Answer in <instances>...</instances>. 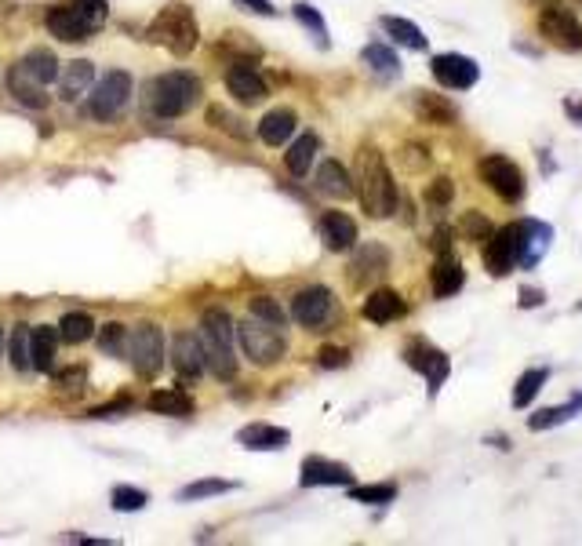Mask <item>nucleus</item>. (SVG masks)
Returning a JSON list of instances; mask_svg holds the SVG:
<instances>
[{"mask_svg":"<svg viewBox=\"0 0 582 546\" xmlns=\"http://www.w3.org/2000/svg\"><path fill=\"white\" fill-rule=\"evenodd\" d=\"M357 197H361V208L372 219H390L397 212V204H401L390 164L375 146H364L361 157H357Z\"/></svg>","mask_w":582,"mask_h":546,"instance_id":"obj_1","label":"nucleus"},{"mask_svg":"<svg viewBox=\"0 0 582 546\" xmlns=\"http://www.w3.org/2000/svg\"><path fill=\"white\" fill-rule=\"evenodd\" d=\"M106 19H110V4H106V0H70V4L51 8L44 26H48V33L51 37H59V41L81 44V41H88V37H95V33L106 26Z\"/></svg>","mask_w":582,"mask_h":546,"instance_id":"obj_2","label":"nucleus"},{"mask_svg":"<svg viewBox=\"0 0 582 546\" xmlns=\"http://www.w3.org/2000/svg\"><path fill=\"white\" fill-rule=\"evenodd\" d=\"M233 339H237V324L226 310H208L201 317V346H204V361H208V372L222 383H230L237 375V350H233Z\"/></svg>","mask_w":582,"mask_h":546,"instance_id":"obj_3","label":"nucleus"},{"mask_svg":"<svg viewBox=\"0 0 582 546\" xmlns=\"http://www.w3.org/2000/svg\"><path fill=\"white\" fill-rule=\"evenodd\" d=\"M146 37H150L153 44H161L164 51H171V55H190L193 48H197V41H201V26H197V19H193L190 4H182V0H171V4H164L161 11H157V19L150 22V30H146Z\"/></svg>","mask_w":582,"mask_h":546,"instance_id":"obj_4","label":"nucleus"},{"mask_svg":"<svg viewBox=\"0 0 582 546\" xmlns=\"http://www.w3.org/2000/svg\"><path fill=\"white\" fill-rule=\"evenodd\" d=\"M201 99V81L186 70H171L157 77L150 88V110L161 121H175L182 113H190Z\"/></svg>","mask_w":582,"mask_h":546,"instance_id":"obj_5","label":"nucleus"},{"mask_svg":"<svg viewBox=\"0 0 582 546\" xmlns=\"http://www.w3.org/2000/svg\"><path fill=\"white\" fill-rule=\"evenodd\" d=\"M237 339H241L244 357H248L251 364H259V368L277 364L284 357V350H288V343H284V328L262 321V317H248V321L237 324Z\"/></svg>","mask_w":582,"mask_h":546,"instance_id":"obj_6","label":"nucleus"},{"mask_svg":"<svg viewBox=\"0 0 582 546\" xmlns=\"http://www.w3.org/2000/svg\"><path fill=\"white\" fill-rule=\"evenodd\" d=\"M291 317H295L306 332H324V328L339 317V303H335L332 288H324V284L302 288V292L291 299Z\"/></svg>","mask_w":582,"mask_h":546,"instance_id":"obj_7","label":"nucleus"},{"mask_svg":"<svg viewBox=\"0 0 582 546\" xmlns=\"http://www.w3.org/2000/svg\"><path fill=\"white\" fill-rule=\"evenodd\" d=\"M404 361H408V368H415V372L426 379L433 397L441 394V386L448 383V375H452V361H448V354L437 350V346H433L430 339H422V335H415L412 343L404 346Z\"/></svg>","mask_w":582,"mask_h":546,"instance_id":"obj_8","label":"nucleus"},{"mask_svg":"<svg viewBox=\"0 0 582 546\" xmlns=\"http://www.w3.org/2000/svg\"><path fill=\"white\" fill-rule=\"evenodd\" d=\"M128 361L139 379H153L164 368V332L161 324H139L128 339Z\"/></svg>","mask_w":582,"mask_h":546,"instance_id":"obj_9","label":"nucleus"},{"mask_svg":"<svg viewBox=\"0 0 582 546\" xmlns=\"http://www.w3.org/2000/svg\"><path fill=\"white\" fill-rule=\"evenodd\" d=\"M128 99H131V77L124 70H110V73H102L95 91H91L88 113L95 121H113V117L128 106Z\"/></svg>","mask_w":582,"mask_h":546,"instance_id":"obj_10","label":"nucleus"},{"mask_svg":"<svg viewBox=\"0 0 582 546\" xmlns=\"http://www.w3.org/2000/svg\"><path fill=\"white\" fill-rule=\"evenodd\" d=\"M477 172H481V179L488 182V190H492L495 197H502L506 204H517L524 197V172L510 161V157L488 153V157H481Z\"/></svg>","mask_w":582,"mask_h":546,"instance_id":"obj_11","label":"nucleus"},{"mask_svg":"<svg viewBox=\"0 0 582 546\" xmlns=\"http://www.w3.org/2000/svg\"><path fill=\"white\" fill-rule=\"evenodd\" d=\"M535 22H539V33L550 44H557L564 51H582V22L568 8H561V4H542Z\"/></svg>","mask_w":582,"mask_h":546,"instance_id":"obj_12","label":"nucleus"},{"mask_svg":"<svg viewBox=\"0 0 582 546\" xmlns=\"http://www.w3.org/2000/svg\"><path fill=\"white\" fill-rule=\"evenodd\" d=\"M430 70H433V81L448 91H470L473 84L481 81V66H477L470 55H459V51L433 55Z\"/></svg>","mask_w":582,"mask_h":546,"instance_id":"obj_13","label":"nucleus"},{"mask_svg":"<svg viewBox=\"0 0 582 546\" xmlns=\"http://www.w3.org/2000/svg\"><path fill=\"white\" fill-rule=\"evenodd\" d=\"M513 226H517V266L532 270V266H539L542 255L550 252L553 226L539 223V219H524V223H513Z\"/></svg>","mask_w":582,"mask_h":546,"instance_id":"obj_14","label":"nucleus"},{"mask_svg":"<svg viewBox=\"0 0 582 546\" xmlns=\"http://www.w3.org/2000/svg\"><path fill=\"white\" fill-rule=\"evenodd\" d=\"M171 364H175V372H179L182 383H197V379L208 372L201 335H193V332L175 335V343H171Z\"/></svg>","mask_w":582,"mask_h":546,"instance_id":"obj_15","label":"nucleus"},{"mask_svg":"<svg viewBox=\"0 0 582 546\" xmlns=\"http://www.w3.org/2000/svg\"><path fill=\"white\" fill-rule=\"evenodd\" d=\"M484 266L492 277H506L510 270H517V226H502L488 237L484 244Z\"/></svg>","mask_w":582,"mask_h":546,"instance_id":"obj_16","label":"nucleus"},{"mask_svg":"<svg viewBox=\"0 0 582 546\" xmlns=\"http://www.w3.org/2000/svg\"><path fill=\"white\" fill-rule=\"evenodd\" d=\"M226 91H230L233 99L244 102V106H255L270 95L266 81H262V73L251 66V62H233L230 70H226Z\"/></svg>","mask_w":582,"mask_h":546,"instance_id":"obj_17","label":"nucleus"},{"mask_svg":"<svg viewBox=\"0 0 582 546\" xmlns=\"http://www.w3.org/2000/svg\"><path fill=\"white\" fill-rule=\"evenodd\" d=\"M386 273H390V252H386L382 244L368 241L364 248H357V255H353V263H350V281L357 284V288L382 281Z\"/></svg>","mask_w":582,"mask_h":546,"instance_id":"obj_18","label":"nucleus"},{"mask_svg":"<svg viewBox=\"0 0 582 546\" xmlns=\"http://www.w3.org/2000/svg\"><path fill=\"white\" fill-rule=\"evenodd\" d=\"M302 488H339V485H353V470L342 463H332V459H321V455H310L302 463L299 474Z\"/></svg>","mask_w":582,"mask_h":546,"instance_id":"obj_19","label":"nucleus"},{"mask_svg":"<svg viewBox=\"0 0 582 546\" xmlns=\"http://www.w3.org/2000/svg\"><path fill=\"white\" fill-rule=\"evenodd\" d=\"M44 88H48V84H44L41 77H37L30 66H26V59L15 62V66L8 70V91L22 102V106L44 110V106H48V95H44Z\"/></svg>","mask_w":582,"mask_h":546,"instance_id":"obj_20","label":"nucleus"},{"mask_svg":"<svg viewBox=\"0 0 582 546\" xmlns=\"http://www.w3.org/2000/svg\"><path fill=\"white\" fill-rule=\"evenodd\" d=\"M462 284H466V270H462L459 255L455 252L437 255V263H433V270H430L433 299H452V295L462 292Z\"/></svg>","mask_w":582,"mask_h":546,"instance_id":"obj_21","label":"nucleus"},{"mask_svg":"<svg viewBox=\"0 0 582 546\" xmlns=\"http://www.w3.org/2000/svg\"><path fill=\"white\" fill-rule=\"evenodd\" d=\"M317 230H321V241L328 252H350L357 244V223L346 212H324Z\"/></svg>","mask_w":582,"mask_h":546,"instance_id":"obj_22","label":"nucleus"},{"mask_svg":"<svg viewBox=\"0 0 582 546\" xmlns=\"http://www.w3.org/2000/svg\"><path fill=\"white\" fill-rule=\"evenodd\" d=\"M237 445L248 448V452H281V448L291 445V434L284 430V426L251 423L237 434Z\"/></svg>","mask_w":582,"mask_h":546,"instance_id":"obj_23","label":"nucleus"},{"mask_svg":"<svg viewBox=\"0 0 582 546\" xmlns=\"http://www.w3.org/2000/svg\"><path fill=\"white\" fill-rule=\"evenodd\" d=\"M412 110L419 121L426 124H437V128H452L459 121V110H455L452 102L437 95V91H415L412 95Z\"/></svg>","mask_w":582,"mask_h":546,"instance_id":"obj_24","label":"nucleus"},{"mask_svg":"<svg viewBox=\"0 0 582 546\" xmlns=\"http://www.w3.org/2000/svg\"><path fill=\"white\" fill-rule=\"evenodd\" d=\"M361 314H364V321H372V324H390V321H401V317L408 314V303H404L393 288H379V292H372L364 299Z\"/></svg>","mask_w":582,"mask_h":546,"instance_id":"obj_25","label":"nucleus"},{"mask_svg":"<svg viewBox=\"0 0 582 546\" xmlns=\"http://www.w3.org/2000/svg\"><path fill=\"white\" fill-rule=\"evenodd\" d=\"M313 186H317V193L335 197V201H350L353 193H357L353 175L346 172L339 161H324L321 168H317V175H313Z\"/></svg>","mask_w":582,"mask_h":546,"instance_id":"obj_26","label":"nucleus"},{"mask_svg":"<svg viewBox=\"0 0 582 546\" xmlns=\"http://www.w3.org/2000/svg\"><path fill=\"white\" fill-rule=\"evenodd\" d=\"M95 88V66L88 59L66 62V70L59 73V99L62 102H77L81 95Z\"/></svg>","mask_w":582,"mask_h":546,"instance_id":"obj_27","label":"nucleus"},{"mask_svg":"<svg viewBox=\"0 0 582 546\" xmlns=\"http://www.w3.org/2000/svg\"><path fill=\"white\" fill-rule=\"evenodd\" d=\"M317 153H321V139L313 132H302L299 139L288 146V153H284V168H288L295 179H302V175H310Z\"/></svg>","mask_w":582,"mask_h":546,"instance_id":"obj_28","label":"nucleus"},{"mask_svg":"<svg viewBox=\"0 0 582 546\" xmlns=\"http://www.w3.org/2000/svg\"><path fill=\"white\" fill-rule=\"evenodd\" d=\"M295 128H299V117L291 110H270L259 121V139L266 142V146H284V142L295 135Z\"/></svg>","mask_w":582,"mask_h":546,"instance_id":"obj_29","label":"nucleus"},{"mask_svg":"<svg viewBox=\"0 0 582 546\" xmlns=\"http://www.w3.org/2000/svg\"><path fill=\"white\" fill-rule=\"evenodd\" d=\"M379 26L386 30V37H393V41L408 51H426V44H430L426 41V33H422L412 19H401V15H382Z\"/></svg>","mask_w":582,"mask_h":546,"instance_id":"obj_30","label":"nucleus"},{"mask_svg":"<svg viewBox=\"0 0 582 546\" xmlns=\"http://www.w3.org/2000/svg\"><path fill=\"white\" fill-rule=\"evenodd\" d=\"M579 412H582V394H575L568 405L539 408L535 415H528V430H532V434H539V430H553V426H561V423H568V419H575Z\"/></svg>","mask_w":582,"mask_h":546,"instance_id":"obj_31","label":"nucleus"},{"mask_svg":"<svg viewBox=\"0 0 582 546\" xmlns=\"http://www.w3.org/2000/svg\"><path fill=\"white\" fill-rule=\"evenodd\" d=\"M361 59H364V66H368V70L382 73V77H401V59H397V51L386 48V44H379V41L364 44Z\"/></svg>","mask_w":582,"mask_h":546,"instance_id":"obj_32","label":"nucleus"},{"mask_svg":"<svg viewBox=\"0 0 582 546\" xmlns=\"http://www.w3.org/2000/svg\"><path fill=\"white\" fill-rule=\"evenodd\" d=\"M55 350H59V332L55 328H33V368L51 372L55 368Z\"/></svg>","mask_w":582,"mask_h":546,"instance_id":"obj_33","label":"nucleus"},{"mask_svg":"<svg viewBox=\"0 0 582 546\" xmlns=\"http://www.w3.org/2000/svg\"><path fill=\"white\" fill-rule=\"evenodd\" d=\"M291 15H295V19H299L302 30L310 33L313 41H317V48H332V41H328V26H324L321 11L313 8L310 0H299V4L291 8Z\"/></svg>","mask_w":582,"mask_h":546,"instance_id":"obj_34","label":"nucleus"},{"mask_svg":"<svg viewBox=\"0 0 582 546\" xmlns=\"http://www.w3.org/2000/svg\"><path fill=\"white\" fill-rule=\"evenodd\" d=\"M150 412L182 419V415H193V397L182 394V390H157V394L150 397Z\"/></svg>","mask_w":582,"mask_h":546,"instance_id":"obj_35","label":"nucleus"},{"mask_svg":"<svg viewBox=\"0 0 582 546\" xmlns=\"http://www.w3.org/2000/svg\"><path fill=\"white\" fill-rule=\"evenodd\" d=\"M546 379H550V372L546 368H528V372H521V379H517V386H513V408H528L539 397V390L546 386Z\"/></svg>","mask_w":582,"mask_h":546,"instance_id":"obj_36","label":"nucleus"},{"mask_svg":"<svg viewBox=\"0 0 582 546\" xmlns=\"http://www.w3.org/2000/svg\"><path fill=\"white\" fill-rule=\"evenodd\" d=\"M8 354H11V364H15L19 372H30V368H33V328L19 324V328L11 332Z\"/></svg>","mask_w":582,"mask_h":546,"instance_id":"obj_37","label":"nucleus"},{"mask_svg":"<svg viewBox=\"0 0 582 546\" xmlns=\"http://www.w3.org/2000/svg\"><path fill=\"white\" fill-rule=\"evenodd\" d=\"M237 488V481H222V477H204V481H193V485H186L179 492L182 503H197V499H211V496H226V492H233Z\"/></svg>","mask_w":582,"mask_h":546,"instance_id":"obj_38","label":"nucleus"},{"mask_svg":"<svg viewBox=\"0 0 582 546\" xmlns=\"http://www.w3.org/2000/svg\"><path fill=\"white\" fill-rule=\"evenodd\" d=\"M91 335H95V321L88 314H66L59 321V339H66L70 346L88 343Z\"/></svg>","mask_w":582,"mask_h":546,"instance_id":"obj_39","label":"nucleus"},{"mask_svg":"<svg viewBox=\"0 0 582 546\" xmlns=\"http://www.w3.org/2000/svg\"><path fill=\"white\" fill-rule=\"evenodd\" d=\"M459 233L466 237L470 244H488V237H492V223H488V215L484 212H462V219H459Z\"/></svg>","mask_w":582,"mask_h":546,"instance_id":"obj_40","label":"nucleus"},{"mask_svg":"<svg viewBox=\"0 0 582 546\" xmlns=\"http://www.w3.org/2000/svg\"><path fill=\"white\" fill-rule=\"evenodd\" d=\"M350 499L353 503H364V506H386V503L397 499V485H393V481H382V485L350 488Z\"/></svg>","mask_w":582,"mask_h":546,"instance_id":"obj_41","label":"nucleus"},{"mask_svg":"<svg viewBox=\"0 0 582 546\" xmlns=\"http://www.w3.org/2000/svg\"><path fill=\"white\" fill-rule=\"evenodd\" d=\"M128 339H131V332L124 328L121 321H113V324H106L99 332V350L102 354H110V357H124V350H128Z\"/></svg>","mask_w":582,"mask_h":546,"instance_id":"obj_42","label":"nucleus"},{"mask_svg":"<svg viewBox=\"0 0 582 546\" xmlns=\"http://www.w3.org/2000/svg\"><path fill=\"white\" fill-rule=\"evenodd\" d=\"M110 503H113V510H121V514H135V510H142V506L150 503V496L135 485H117L113 488Z\"/></svg>","mask_w":582,"mask_h":546,"instance_id":"obj_43","label":"nucleus"},{"mask_svg":"<svg viewBox=\"0 0 582 546\" xmlns=\"http://www.w3.org/2000/svg\"><path fill=\"white\" fill-rule=\"evenodd\" d=\"M26 66H30L37 77H41L44 84H51V81H59V59L51 55L48 48H37V51H30L26 55Z\"/></svg>","mask_w":582,"mask_h":546,"instance_id":"obj_44","label":"nucleus"},{"mask_svg":"<svg viewBox=\"0 0 582 546\" xmlns=\"http://www.w3.org/2000/svg\"><path fill=\"white\" fill-rule=\"evenodd\" d=\"M251 317H262V321L277 324V328H284V321H288V314L281 310V303L270 299V295H255V299H251Z\"/></svg>","mask_w":582,"mask_h":546,"instance_id":"obj_45","label":"nucleus"},{"mask_svg":"<svg viewBox=\"0 0 582 546\" xmlns=\"http://www.w3.org/2000/svg\"><path fill=\"white\" fill-rule=\"evenodd\" d=\"M452 197H455V182L448 179V175H441V179H433L430 186H426V204L437 208V212H444V208L452 204Z\"/></svg>","mask_w":582,"mask_h":546,"instance_id":"obj_46","label":"nucleus"},{"mask_svg":"<svg viewBox=\"0 0 582 546\" xmlns=\"http://www.w3.org/2000/svg\"><path fill=\"white\" fill-rule=\"evenodd\" d=\"M84 383H88V372H84V368H66V372L55 375V386H59L62 394H77Z\"/></svg>","mask_w":582,"mask_h":546,"instance_id":"obj_47","label":"nucleus"},{"mask_svg":"<svg viewBox=\"0 0 582 546\" xmlns=\"http://www.w3.org/2000/svg\"><path fill=\"white\" fill-rule=\"evenodd\" d=\"M317 364L321 368H346L350 364V350L346 346H324L321 354H317Z\"/></svg>","mask_w":582,"mask_h":546,"instance_id":"obj_48","label":"nucleus"},{"mask_svg":"<svg viewBox=\"0 0 582 546\" xmlns=\"http://www.w3.org/2000/svg\"><path fill=\"white\" fill-rule=\"evenodd\" d=\"M208 124H215V128H226V132L237 135V139H244V135H248V132L241 128V124L233 121V117H230L226 110H219V106H211V110H208Z\"/></svg>","mask_w":582,"mask_h":546,"instance_id":"obj_49","label":"nucleus"},{"mask_svg":"<svg viewBox=\"0 0 582 546\" xmlns=\"http://www.w3.org/2000/svg\"><path fill=\"white\" fill-rule=\"evenodd\" d=\"M542 303H546V292H542V288H535V284H524L517 306H521V310H535V306H542Z\"/></svg>","mask_w":582,"mask_h":546,"instance_id":"obj_50","label":"nucleus"},{"mask_svg":"<svg viewBox=\"0 0 582 546\" xmlns=\"http://www.w3.org/2000/svg\"><path fill=\"white\" fill-rule=\"evenodd\" d=\"M131 408V397H117L113 405H102V408H91V419H110V415H117V412H128Z\"/></svg>","mask_w":582,"mask_h":546,"instance_id":"obj_51","label":"nucleus"},{"mask_svg":"<svg viewBox=\"0 0 582 546\" xmlns=\"http://www.w3.org/2000/svg\"><path fill=\"white\" fill-rule=\"evenodd\" d=\"M433 252L441 255V252H452V226H441V230L433 233Z\"/></svg>","mask_w":582,"mask_h":546,"instance_id":"obj_52","label":"nucleus"},{"mask_svg":"<svg viewBox=\"0 0 582 546\" xmlns=\"http://www.w3.org/2000/svg\"><path fill=\"white\" fill-rule=\"evenodd\" d=\"M241 8H248V11H255V15H266V19H273L277 15V8H273L270 0H237Z\"/></svg>","mask_w":582,"mask_h":546,"instance_id":"obj_53","label":"nucleus"},{"mask_svg":"<svg viewBox=\"0 0 582 546\" xmlns=\"http://www.w3.org/2000/svg\"><path fill=\"white\" fill-rule=\"evenodd\" d=\"M561 106H564V113H568L575 124H582V102L579 99H564Z\"/></svg>","mask_w":582,"mask_h":546,"instance_id":"obj_54","label":"nucleus"},{"mask_svg":"<svg viewBox=\"0 0 582 546\" xmlns=\"http://www.w3.org/2000/svg\"><path fill=\"white\" fill-rule=\"evenodd\" d=\"M0 350H4V328H0Z\"/></svg>","mask_w":582,"mask_h":546,"instance_id":"obj_55","label":"nucleus"},{"mask_svg":"<svg viewBox=\"0 0 582 546\" xmlns=\"http://www.w3.org/2000/svg\"><path fill=\"white\" fill-rule=\"evenodd\" d=\"M575 4H579V8H582V0H575Z\"/></svg>","mask_w":582,"mask_h":546,"instance_id":"obj_56","label":"nucleus"},{"mask_svg":"<svg viewBox=\"0 0 582 546\" xmlns=\"http://www.w3.org/2000/svg\"><path fill=\"white\" fill-rule=\"evenodd\" d=\"M579 310H582V303H579Z\"/></svg>","mask_w":582,"mask_h":546,"instance_id":"obj_57","label":"nucleus"}]
</instances>
